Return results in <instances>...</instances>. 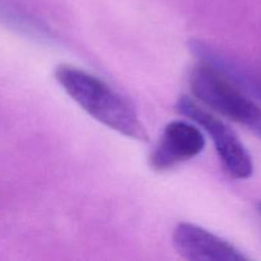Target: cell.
<instances>
[{"label":"cell","instance_id":"obj_1","mask_svg":"<svg viewBox=\"0 0 261 261\" xmlns=\"http://www.w3.org/2000/svg\"><path fill=\"white\" fill-rule=\"evenodd\" d=\"M55 78L74 102L105 126L133 139H148L134 106L102 79L70 65L58 66Z\"/></svg>","mask_w":261,"mask_h":261},{"label":"cell","instance_id":"obj_2","mask_svg":"<svg viewBox=\"0 0 261 261\" xmlns=\"http://www.w3.org/2000/svg\"><path fill=\"white\" fill-rule=\"evenodd\" d=\"M190 87L204 107L232 121L255 127L261 120L259 105L236 82L211 64L201 61L193 69Z\"/></svg>","mask_w":261,"mask_h":261},{"label":"cell","instance_id":"obj_3","mask_svg":"<svg viewBox=\"0 0 261 261\" xmlns=\"http://www.w3.org/2000/svg\"><path fill=\"white\" fill-rule=\"evenodd\" d=\"M176 111L191 120L212 138L219 160L232 177L237 180L251 177L254 172L251 155L228 125L188 96L178 98Z\"/></svg>","mask_w":261,"mask_h":261},{"label":"cell","instance_id":"obj_4","mask_svg":"<svg viewBox=\"0 0 261 261\" xmlns=\"http://www.w3.org/2000/svg\"><path fill=\"white\" fill-rule=\"evenodd\" d=\"M180 256L191 261H244L247 257L233 245L193 223H178L172 234Z\"/></svg>","mask_w":261,"mask_h":261},{"label":"cell","instance_id":"obj_5","mask_svg":"<svg viewBox=\"0 0 261 261\" xmlns=\"http://www.w3.org/2000/svg\"><path fill=\"white\" fill-rule=\"evenodd\" d=\"M204 147L205 139L198 125L181 120L172 121L165 127L150 155V166L157 171L170 170L200 154Z\"/></svg>","mask_w":261,"mask_h":261},{"label":"cell","instance_id":"obj_6","mask_svg":"<svg viewBox=\"0 0 261 261\" xmlns=\"http://www.w3.org/2000/svg\"><path fill=\"white\" fill-rule=\"evenodd\" d=\"M259 211H260V213H261V203L259 204Z\"/></svg>","mask_w":261,"mask_h":261}]
</instances>
